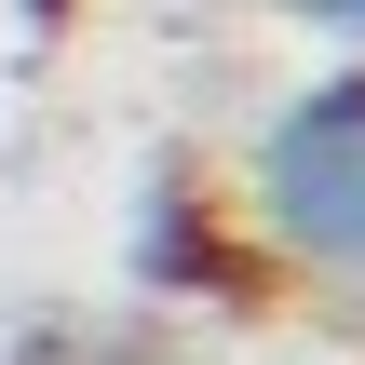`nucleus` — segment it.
Instances as JSON below:
<instances>
[{
    "label": "nucleus",
    "instance_id": "nucleus-1",
    "mask_svg": "<svg viewBox=\"0 0 365 365\" xmlns=\"http://www.w3.org/2000/svg\"><path fill=\"white\" fill-rule=\"evenodd\" d=\"M244 230L271 271L365 298V54L271 95V122L244 135Z\"/></svg>",
    "mask_w": 365,
    "mask_h": 365
},
{
    "label": "nucleus",
    "instance_id": "nucleus-3",
    "mask_svg": "<svg viewBox=\"0 0 365 365\" xmlns=\"http://www.w3.org/2000/svg\"><path fill=\"white\" fill-rule=\"evenodd\" d=\"M14 27H27V41H54V27H68V0H14Z\"/></svg>",
    "mask_w": 365,
    "mask_h": 365
},
{
    "label": "nucleus",
    "instance_id": "nucleus-2",
    "mask_svg": "<svg viewBox=\"0 0 365 365\" xmlns=\"http://www.w3.org/2000/svg\"><path fill=\"white\" fill-rule=\"evenodd\" d=\"M284 14H298V27H325V41H352V54H365V0H284Z\"/></svg>",
    "mask_w": 365,
    "mask_h": 365
}]
</instances>
